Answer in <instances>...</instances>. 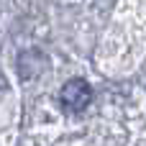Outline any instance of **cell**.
I'll return each instance as SVG.
<instances>
[{
  "label": "cell",
  "mask_w": 146,
  "mask_h": 146,
  "mask_svg": "<svg viewBox=\"0 0 146 146\" xmlns=\"http://www.w3.org/2000/svg\"><path fill=\"white\" fill-rule=\"evenodd\" d=\"M90 98H92V90H90V85L82 77L67 80L62 92H59V103H62V108L67 113H82L90 105Z\"/></svg>",
  "instance_id": "1"
}]
</instances>
